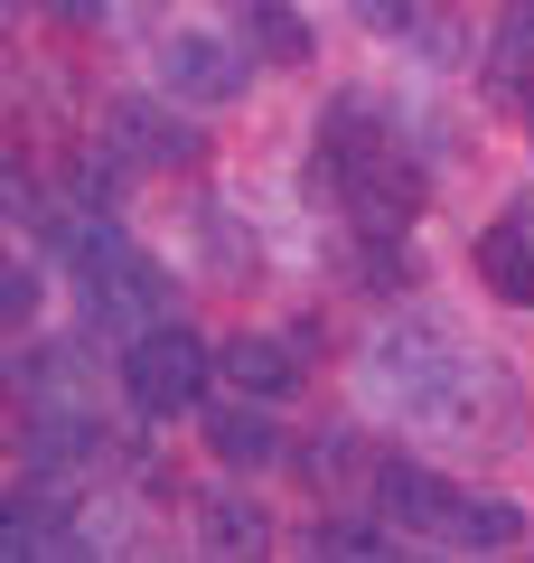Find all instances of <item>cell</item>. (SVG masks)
<instances>
[{
  "label": "cell",
  "mask_w": 534,
  "mask_h": 563,
  "mask_svg": "<svg viewBox=\"0 0 534 563\" xmlns=\"http://www.w3.org/2000/svg\"><path fill=\"white\" fill-rule=\"evenodd\" d=\"M310 179H319V198L347 207L356 225H413V217H422V198H432L422 161L403 151L394 113H385L376 95H329V103H319Z\"/></svg>",
  "instance_id": "cell-1"
},
{
  "label": "cell",
  "mask_w": 534,
  "mask_h": 563,
  "mask_svg": "<svg viewBox=\"0 0 534 563\" xmlns=\"http://www.w3.org/2000/svg\"><path fill=\"white\" fill-rule=\"evenodd\" d=\"M122 404L141 422H188L216 385V339H198L188 320H151L141 339H122Z\"/></svg>",
  "instance_id": "cell-2"
},
{
  "label": "cell",
  "mask_w": 534,
  "mask_h": 563,
  "mask_svg": "<svg viewBox=\"0 0 534 563\" xmlns=\"http://www.w3.org/2000/svg\"><path fill=\"white\" fill-rule=\"evenodd\" d=\"M254 47H244V29H169L159 38V85H169L178 103H207V113H225V103L254 95Z\"/></svg>",
  "instance_id": "cell-3"
},
{
  "label": "cell",
  "mask_w": 534,
  "mask_h": 563,
  "mask_svg": "<svg viewBox=\"0 0 534 563\" xmlns=\"http://www.w3.org/2000/svg\"><path fill=\"white\" fill-rule=\"evenodd\" d=\"M103 451H113V432H103L94 404H76V395H29V413H20V461H29V470L76 479V470H94Z\"/></svg>",
  "instance_id": "cell-4"
},
{
  "label": "cell",
  "mask_w": 534,
  "mask_h": 563,
  "mask_svg": "<svg viewBox=\"0 0 534 563\" xmlns=\"http://www.w3.org/2000/svg\"><path fill=\"white\" fill-rule=\"evenodd\" d=\"M103 141H113L132 169H198L207 161V132H188V113H169V103H151V95L103 103Z\"/></svg>",
  "instance_id": "cell-5"
},
{
  "label": "cell",
  "mask_w": 534,
  "mask_h": 563,
  "mask_svg": "<svg viewBox=\"0 0 534 563\" xmlns=\"http://www.w3.org/2000/svg\"><path fill=\"white\" fill-rule=\"evenodd\" d=\"M459 498H469V488H450L441 470H422V461H376V479H366V507H385L403 536H432V544H450Z\"/></svg>",
  "instance_id": "cell-6"
},
{
  "label": "cell",
  "mask_w": 534,
  "mask_h": 563,
  "mask_svg": "<svg viewBox=\"0 0 534 563\" xmlns=\"http://www.w3.org/2000/svg\"><path fill=\"white\" fill-rule=\"evenodd\" d=\"M198 442H207V461H225V470H272V461H291V442H281V413L263 395H225V404H198Z\"/></svg>",
  "instance_id": "cell-7"
},
{
  "label": "cell",
  "mask_w": 534,
  "mask_h": 563,
  "mask_svg": "<svg viewBox=\"0 0 534 563\" xmlns=\"http://www.w3.org/2000/svg\"><path fill=\"white\" fill-rule=\"evenodd\" d=\"M478 282H488L497 301H515V310H534V198H507L488 225H478Z\"/></svg>",
  "instance_id": "cell-8"
},
{
  "label": "cell",
  "mask_w": 534,
  "mask_h": 563,
  "mask_svg": "<svg viewBox=\"0 0 534 563\" xmlns=\"http://www.w3.org/2000/svg\"><path fill=\"white\" fill-rule=\"evenodd\" d=\"M216 376L235 385V395H300V376H310V357H300V339H281V329H235V339L216 347Z\"/></svg>",
  "instance_id": "cell-9"
},
{
  "label": "cell",
  "mask_w": 534,
  "mask_h": 563,
  "mask_svg": "<svg viewBox=\"0 0 534 563\" xmlns=\"http://www.w3.org/2000/svg\"><path fill=\"white\" fill-rule=\"evenodd\" d=\"M76 498L66 488H20L0 507V554H76Z\"/></svg>",
  "instance_id": "cell-10"
},
{
  "label": "cell",
  "mask_w": 534,
  "mask_h": 563,
  "mask_svg": "<svg viewBox=\"0 0 534 563\" xmlns=\"http://www.w3.org/2000/svg\"><path fill=\"white\" fill-rule=\"evenodd\" d=\"M57 188H66V207H85V217H122L132 161H122L113 141H76V151H66V169H57Z\"/></svg>",
  "instance_id": "cell-11"
},
{
  "label": "cell",
  "mask_w": 534,
  "mask_h": 563,
  "mask_svg": "<svg viewBox=\"0 0 534 563\" xmlns=\"http://www.w3.org/2000/svg\"><path fill=\"white\" fill-rule=\"evenodd\" d=\"M198 544L207 554H272V517L244 488H207L198 498Z\"/></svg>",
  "instance_id": "cell-12"
},
{
  "label": "cell",
  "mask_w": 534,
  "mask_h": 563,
  "mask_svg": "<svg viewBox=\"0 0 534 563\" xmlns=\"http://www.w3.org/2000/svg\"><path fill=\"white\" fill-rule=\"evenodd\" d=\"M235 29L263 66H300L310 57V20H300V0H235Z\"/></svg>",
  "instance_id": "cell-13"
},
{
  "label": "cell",
  "mask_w": 534,
  "mask_h": 563,
  "mask_svg": "<svg viewBox=\"0 0 534 563\" xmlns=\"http://www.w3.org/2000/svg\"><path fill=\"white\" fill-rule=\"evenodd\" d=\"M534 85V0H507V20L488 29V95L515 103Z\"/></svg>",
  "instance_id": "cell-14"
},
{
  "label": "cell",
  "mask_w": 534,
  "mask_h": 563,
  "mask_svg": "<svg viewBox=\"0 0 534 563\" xmlns=\"http://www.w3.org/2000/svg\"><path fill=\"white\" fill-rule=\"evenodd\" d=\"M300 479L310 488H366L376 479V442H366V432H319V442L300 451Z\"/></svg>",
  "instance_id": "cell-15"
},
{
  "label": "cell",
  "mask_w": 534,
  "mask_h": 563,
  "mask_svg": "<svg viewBox=\"0 0 534 563\" xmlns=\"http://www.w3.org/2000/svg\"><path fill=\"white\" fill-rule=\"evenodd\" d=\"M300 544H310V554H394V544H403V526L385 517V507H376V517H319Z\"/></svg>",
  "instance_id": "cell-16"
},
{
  "label": "cell",
  "mask_w": 534,
  "mask_h": 563,
  "mask_svg": "<svg viewBox=\"0 0 534 563\" xmlns=\"http://www.w3.org/2000/svg\"><path fill=\"white\" fill-rule=\"evenodd\" d=\"M515 536H525V507H515V498H488V488H478V498H459L450 544H469V554H497V544H515Z\"/></svg>",
  "instance_id": "cell-17"
},
{
  "label": "cell",
  "mask_w": 534,
  "mask_h": 563,
  "mask_svg": "<svg viewBox=\"0 0 534 563\" xmlns=\"http://www.w3.org/2000/svg\"><path fill=\"white\" fill-rule=\"evenodd\" d=\"M403 225H356L347 235V273L366 282V291H403Z\"/></svg>",
  "instance_id": "cell-18"
},
{
  "label": "cell",
  "mask_w": 534,
  "mask_h": 563,
  "mask_svg": "<svg viewBox=\"0 0 534 563\" xmlns=\"http://www.w3.org/2000/svg\"><path fill=\"white\" fill-rule=\"evenodd\" d=\"M38 301H47L38 263H10V273H0V310H10V339H29V329H38Z\"/></svg>",
  "instance_id": "cell-19"
},
{
  "label": "cell",
  "mask_w": 534,
  "mask_h": 563,
  "mask_svg": "<svg viewBox=\"0 0 534 563\" xmlns=\"http://www.w3.org/2000/svg\"><path fill=\"white\" fill-rule=\"evenodd\" d=\"M0 198H10V225H29V235H47V225H57V217H47V188H38V169H29V161H10Z\"/></svg>",
  "instance_id": "cell-20"
},
{
  "label": "cell",
  "mask_w": 534,
  "mask_h": 563,
  "mask_svg": "<svg viewBox=\"0 0 534 563\" xmlns=\"http://www.w3.org/2000/svg\"><path fill=\"white\" fill-rule=\"evenodd\" d=\"M356 20H366V29H385V38H413L422 0H356Z\"/></svg>",
  "instance_id": "cell-21"
},
{
  "label": "cell",
  "mask_w": 534,
  "mask_h": 563,
  "mask_svg": "<svg viewBox=\"0 0 534 563\" xmlns=\"http://www.w3.org/2000/svg\"><path fill=\"white\" fill-rule=\"evenodd\" d=\"M10 10H47V20H66V29H94L103 20V0H10Z\"/></svg>",
  "instance_id": "cell-22"
},
{
  "label": "cell",
  "mask_w": 534,
  "mask_h": 563,
  "mask_svg": "<svg viewBox=\"0 0 534 563\" xmlns=\"http://www.w3.org/2000/svg\"><path fill=\"white\" fill-rule=\"evenodd\" d=\"M525 141H534V95H525Z\"/></svg>",
  "instance_id": "cell-23"
}]
</instances>
